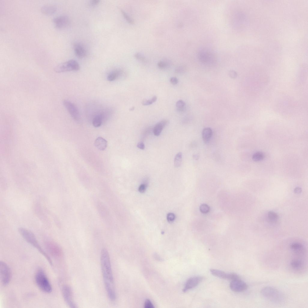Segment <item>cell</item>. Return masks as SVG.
<instances>
[{
  "label": "cell",
  "instance_id": "33",
  "mask_svg": "<svg viewBox=\"0 0 308 308\" xmlns=\"http://www.w3.org/2000/svg\"><path fill=\"white\" fill-rule=\"evenodd\" d=\"M144 307L145 308H154V307L149 299H146L144 302Z\"/></svg>",
  "mask_w": 308,
  "mask_h": 308
},
{
  "label": "cell",
  "instance_id": "15",
  "mask_svg": "<svg viewBox=\"0 0 308 308\" xmlns=\"http://www.w3.org/2000/svg\"><path fill=\"white\" fill-rule=\"evenodd\" d=\"M73 47L74 53L78 58H83L87 56L88 51L87 48L82 43L76 42L74 43Z\"/></svg>",
  "mask_w": 308,
  "mask_h": 308
},
{
  "label": "cell",
  "instance_id": "30",
  "mask_svg": "<svg viewBox=\"0 0 308 308\" xmlns=\"http://www.w3.org/2000/svg\"><path fill=\"white\" fill-rule=\"evenodd\" d=\"M121 11L124 17L128 23L132 24L134 23V20L130 17L129 15L124 11L121 9Z\"/></svg>",
  "mask_w": 308,
  "mask_h": 308
},
{
  "label": "cell",
  "instance_id": "44",
  "mask_svg": "<svg viewBox=\"0 0 308 308\" xmlns=\"http://www.w3.org/2000/svg\"><path fill=\"white\" fill-rule=\"evenodd\" d=\"M135 107H132V108L129 109V110L131 111H133L134 110Z\"/></svg>",
  "mask_w": 308,
  "mask_h": 308
},
{
  "label": "cell",
  "instance_id": "43",
  "mask_svg": "<svg viewBox=\"0 0 308 308\" xmlns=\"http://www.w3.org/2000/svg\"><path fill=\"white\" fill-rule=\"evenodd\" d=\"M193 159L195 160H197L199 158V156L198 154H195L193 155Z\"/></svg>",
  "mask_w": 308,
  "mask_h": 308
},
{
  "label": "cell",
  "instance_id": "13",
  "mask_svg": "<svg viewBox=\"0 0 308 308\" xmlns=\"http://www.w3.org/2000/svg\"><path fill=\"white\" fill-rule=\"evenodd\" d=\"M232 281L230 284V288L232 291L235 292L244 291L248 288L247 284L240 278Z\"/></svg>",
  "mask_w": 308,
  "mask_h": 308
},
{
  "label": "cell",
  "instance_id": "28",
  "mask_svg": "<svg viewBox=\"0 0 308 308\" xmlns=\"http://www.w3.org/2000/svg\"><path fill=\"white\" fill-rule=\"evenodd\" d=\"M268 217L269 220L271 221L274 222L278 220V216L277 214L270 211L268 213Z\"/></svg>",
  "mask_w": 308,
  "mask_h": 308
},
{
  "label": "cell",
  "instance_id": "14",
  "mask_svg": "<svg viewBox=\"0 0 308 308\" xmlns=\"http://www.w3.org/2000/svg\"><path fill=\"white\" fill-rule=\"evenodd\" d=\"M53 23L55 26L58 29L66 27L70 24L69 18L66 15H61L53 19Z\"/></svg>",
  "mask_w": 308,
  "mask_h": 308
},
{
  "label": "cell",
  "instance_id": "40",
  "mask_svg": "<svg viewBox=\"0 0 308 308\" xmlns=\"http://www.w3.org/2000/svg\"><path fill=\"white\" fill-rule=\"evenodd\" d=\"M100 2V1L99 0H94L91 1V4L92 6H95L99 4Z\"/></svg>",
  "mask_w": 308,
  "mask_h": 308
},
{
  "label": "cell",
  "instance_id": "27",
  "mask_svg": "<svg viewBox=\"0 0 308 308\" xmlns=\"http://www.w3.org/2000/svg\"><path fill=\"white\" fill-rule=\"evenodd\" d=\"M185 102L183 100H180L178 101L176 103L177 110L180 111H184L185 108Z\"/></svg>",
  "mask_w": 308,
  "mask_h": 308
},
{
  "label": "cell",
  "instance_id": "42",
  "mask_svg": "<svg viewBox=\"0 0 308 308\" xmlns=\"http://www.w3.org/2000/svg\"><path fill=\"white\" fill-rule=\"evenodd\" d=\"M301 189L299 187L296 188L294 190V192L296 193H299L301 192Z\"/></svg>",
  "mask_w": 308,
  "mask_h": 308
},
{
  "label": "cell",
  "instance_id": "8",
  "mask_svg": "<svg viewBox=\"0 0 308 308\" xmlns=\"http://www.w3.org/2000/svg\"><path fill=\"white\" fill-rule=\"evenodd\" d=\"M198 57L199 61L205 64H212L216 61L214 53L207 49H203L199 51Z\"/></svg>",
  "mask_w": 308,
  "mask_h": 308
},
{
  "label": "cell",
  "instance_id": "22",
  "mask_svg": "<svg viewBox=\"0 0 308 308\" xmlns=\"http://www.w3.org/2000/svg\"><path fill=\"white\" fill-rule=\"evenodd\" d=\"M122 71L119 70H116L113 71L108 74L107 79L109 82H113L117 79L122 74Z\"/></svg>",
  "mask_w": 308,
  "mask_h": 308
},
{
  "label": "cell",
  "instance_id": "12",
  "mask_svg": "<svg viewBox=\"0 0 308 308\" xmlns=\"http://www.w3.org/2000/svg\"><path fill=\"white\" fill-rule=\"evenodd\" d=\"M210 272L214 276L223 279L233 281L240 278L239 276L236 273H226L217 269H211Z\"/></svg>",
  "mask_w": 308,
  "mask_h": 308
},
{
  "label": "cell",
  "instance_id": "26",
  "mask_svg": "<svg viewBox=\"0 0 308 308\" xmlns=\"http://www.w3.org/2000/svg\"><path fill=\"white\" fill-rule=\"evenodd\" d=\"M264 157V155L263 153L258 152L253 154L252 157V159L253 161L255 162L260 161L263 160Z\"/></svg>",
  "mask_w": 308,
  "mask_h": 308
},
{
  "label": "cell",
  "instance_id": "29",
  "mask_svg": "<svg viewBox=\"0 0 308 308\" xmlns=\"http://www.w3.org/2000/svg\"><path fill=\"white\" fill-rule=\"evenodd\" d=\"M157 100V97L155 96L151 100H144L142 102V104L144 106L149 105L155 102Z\"/></svg>",
  "mask_w": 308,
  "mask_h": 308
},
{
  "label": "cell",
  "instance_id": "10",
  "mask_svg": "<svg viewBox=\"0 0 308 308\" xmlns=\"http://www.w3.org/2000/svg\"><path fill=\"white\" fill-rule=\"evenodd\" d=\"M289 266L294 271L301 272L306 267V262L303 258L295 257L290 261Z\"/></svg>",
  "mask_w": 308,
  "mask_h": 308
},
{
  "label": "cell",
  "instance_id": "21",
  "mask_svg": "<svg viewBox=\"0 0 308 308\" xmlns=\"http://www.w3.org/2000/svg\"><path fill=\"white\" fill-rule=\"evenodd\" d=\"M213 135V131L209 128L203 129L202 132V138L204 142L206 144L208 143L211 139Z\"/></svg>",
  "mask_w": 308,
  "mask_h": 308
},
{
  "label": "cell",
  "instance_id": "25",
  "mask_svg": "<svg viewBox=\"0 0 308 308\" xmlns=\"http://www.w3.org/2000/svg\"><path fill=\"white\" fill-rule=\"evenodd\" d=\"M170 61L167 60L163 61H160L158 63V67L162 69H164L168 68L170 66Z\"/></svg>",
  "mask_w": 308,
  "mask_h": 308
},
{
  "label": "cell",
  "instance_id": "31",
  "mask_svg": "<svg viewBox=\"0 0 308 308\" xmlns=\"http://www.w3.org/2000/svg\"><path fill=\"white\" fill-rule=\"evenodd\" d=\"M201 212L204 214L208 213L210 211V208L207 204H203L201 205L200 207Z\"/></svg>",
  "mask_w": 308,
  "mask_h": 308
},
{
  "label": "cell",
  "instance_id": "20",
  "mask_svg": "<svg viewBox=\"0 0 308 308\" xmlns=\"http://www.w3.org/2000/svg\"><path fill=\"white\" fill-rule=\"evenodd\" d=\"M42 12L44 14L51 15L54 14L57 11V7L53 5H45L41 8Z\"/></svg>",
  "mask_w": 308,
  "mask_h": 308
},
{
  "label": "cell",
  "instance_id": "11",
  "mask_svg": "<svg viewBox=\"0 0 308 308\" xmlns=\"http://www.w3.org/2000/svg\"><path fill=\"white\" fill-rule=\"evenodd\" d=\"M290 249L291 252L296 257H304L307 253L304 246L299 242L292 243L290 246Z\"/></svg>",
  "mask_w": 308,
  "mask_h": 308
},
{
  "label": "cell",
  "instance_id": "17",
  "mask_svg": "<svg viewBox=\"0 0 308 308\" xmlns=\"http://www.w3.org/2000/svg\"><path fill=\"white\" fill-rule=\"evenodd\" d=\"M203 278L200 276L194 277L189 279L186 282L183 290L184 293L195 287L203 281Z\"/></svg>",
  "mask_w": 308,
  "mask_h": 308
},
{
  "label": "cell",
  "instance_id": "6",
  "mask_svg": "<svg viewBox=\"0 0 308 308\" xmlns=\"http://www.w3.org/2000/svg\"><path fill=\"white\" fill-rule=\"evenodd\" d=\"M0 278L1 283L4 286L7 285L12 278V272L8 265L3 261L0 262Z\"/></svg>",
  "mask_w": 308,
  "mask_h": 308
},
{
  "label": "cell",
  "instance_id": "9",
  "mask_svg": "<svg viewBox=\"0 0 308 308\" xmlns=\"http://www.w3.org/2000/svg\"><path fill=\"white\" fill-rule=\"evenodd\" d=\"M63 104L72 118L76 121H79L80 119V116L76 106L74 103L68 100H64Z\"/></svg>",
  "mask_w": 308,
  "mask_h": 308
},
{
  "label": "cell",
  "instance_id": "3",
  "mask_svg": "<svg viewBox=\"0 0 308 308\" xmlns=\"http://www.w3.org/2000/svg\"><path fill=\"white\" fill-rule=\"evenodd\" d=\"M261 294L265 299L275 304H281L286 300L284 295L279 290L271 286L265 287L261 290Z\"/></svg>",
  "mask_w": 308,
  "mask_h": 308
},
{
  "label": "cell",
  "instance_id": "2",
  "mask_svg": "<svg viewBox=\"0 0 308 308\" xmlns=\"http://www.w3.org/2000/svg\"><path fill=\"white\" fill-rule=\"evenodd\" d=\"M19 233L29 244L33 246L46 258L48 262L52 266L53 265L52 259L40 246L34 234L30 231L21 228L19 229Z\"/></svg>",
  "mask_w": 308,
  "mask_h": 308
},
{
  "label": "cell",
  "instance_id": "38",
  "mask_svg": "<svg viewBox=\"0 0 308 308\" xmlns=\"http://www.w3.org/2000/svg\"><path fill=\"white\" fill-rule=\"evenodd\" d=\"M171 83L173 85H176L178 83V80L176 77H172L170 79Z\"/></svg>",
  "mask_w": 308,
  "mask_h": 308
},
{
  "label": "cell",
  "instance_id": "7",
  "mask_svg": "<svg viewBox=\"0 0 308 308\" xmlns=\"http://www.w3.org/2000/svg\"><path fill=\"white\" fill-rule=\"evenodd\" d=\"M62 292L65 301L70 307L72 308L78 307L74 300L73 291L70 286L68 285L63 286L62 289Z\"/></svg>",
  "mask_w": 308,
  "mask_h": 308
},
{
  "label": "cell",
  "instance_id": "35",
  "mask_svg": "<svg viewBox=\"0 0 308 308\" xmlns=\"http://www.w3.org/2000/svg\"><path fill=\"white\" fill-rule=\"evenodd\" d=\"M147 187V185L146 184H142L139 186L138 190L140 193H143L146 190Z\"/></svg>",
  "mask_w": 308,
  "mask_h": 308
},
{
  "label": "cell",
  "instance_id": "1",
  "mask_svg": "<svg viewBox=\"0 0 308 308\" xmlns=\"http://www.w3.org/2000/svg\"><path fill=\"white\" fill-rule=\"evenodd\" d=\"M100 262L104 282L106 291L108 292L114 291L115 289L110 258L109 252L106 249H103L102 250Z\"/></svg>",
  "mask_w": 308,
  "mask_h": 308
},
{
  "label": "cell",
  "instance_id": "19",
  "mask_svg": "<svg viewBox=\"0 0 308 308\" xmlns=\"http://www.w3.org/2000/svg\"><path fill=\"white\" fill-rule=\"evenodd\" d=\"M94 144L95 146L101 151L105 150L107 146V141L102 137L97 138L95 141Z\"/></svg>",
  "mask_w": 308,
  "mask_h": 308
},
{
  "label": "cell",
  "instance_id": "5",
  "mask_svg": "<svg viewBox=\"0 0 308 308\" xmlns=\"http://www.w3.org/2000/svg\"><path fill=\"white\" fill-rule=\"evenodd\" d=\"M80 67L79 63L76 60H71L58 65L55 69L57 73H61L79 71Z\"/></svg>",
  "mask_w": 308,
  "mask_h": 308
},
{
  "label": "cell",
  "instance_id": "36",
  "mask_svg": "<svg viewBox=\"0 0 308 308\" xmlns=\"http://www.w3.org/2000/svg\"><path fill=\"white\" fill-rule=\"evenodd\" d=\"M167 218L168 221L171 223L173 222L174 221L175 218V216L174 214L170 213L168 214Z\"/></svg>",
  "mask_w": 308,
  "mask_h": 308
},
{
  "label": "cell",
  "instance_id": "39",
  "mask_svg": "<svg viewBox=\"0 0 308 308\" xmlns=\"http://www.w3.org/2000/svg\"><path fill=\"white\" fill-rule=\"evenodd\" d=\"M137 147L141 150H144L145 149V145L142 142H139L137 144Z\"/></svg>",
  "mask_w": 308,
  "mask_h": 308
},
{
  "label": "cell",
  "instance_id": "41",
  "mask_svg": "<svg viewBox=\"0 0 308 308\" xmlns=\"http://www.w3.org/2000/svg\"><path fill=\"white\" fill-rule=\"evenodd\" d=\"M154 258L156 259V260L158 261H162V258L159 257V256L157 255V254L155 253L154 254Z\"/></svg>",
  "mask_w": 308,
  "mask_h": 308
},
{
  "label": "cell",
  "instance_id": "32",
  "mask_svg": "<svg viewBox=\"0 0 308 308\" xmlns=\"http://www.w3.org/2000/svg\"><path fill=\"white\" fill-rule=\"evenodd\" d=\"M135 57L138 59L142 61L146 62L147 61L146 58L141 54L137 53L134 55Z\"/></svg>",
  "mask_w": 308,
  "mask_h": 308
},
{
  "label": "cell",
  "instance_id": "37",
  "mask_svg": "<svg viewBox=\"0 0 308 308\" xmlns=\"http://www.w3.org/2000/svg\"><path fill=\"white\" fill-rule=\"evenodd\" d=\"M229 76L232 79L236 78L237 76V72L233 70H231L229 71Z\"/></svg>",
  "mask_w": 308,
  "mask_h": 308
},
{
  "label": "cell",
  "instance_id": "24",
  "mask_svg": "<svg viewBox=\"0 0 308 308\" xmlns=\"http://www.w3.org/2000/svg\"><path fill=\"white\" fill-rule=\"evenodd\" d=\"M102 122V115H99L95 116L92 120V124L95 127H100Z\"/></svg>",
  "mask_w": 308,
  "mask_h": 308
},
{
  "label": "cell",
  "instance_id": "23",
  "mask_svg": "<svg viewBox=\"0 0 308 308\" xmlns=\"http://www.w3.org/2000/svg\"><path fill=\"white\" fill-rule=\"evenodd\" d=\"M182 154L181 152H179L176 154L174 160V165L175 167H180L182 164Z\"/></svg>",
  "mask_w": 308,
  "mask_h": 308
},
{
  "label": "cell",
  "instance_id": "16",
  "mask_svg": "<svg viewBox=\"0 0 308 308\" xmlns=\"http://www.w3.org/2000/svg\"><path fill=\"white\" fill-rule=\"evenodd\" d=\"M45 247L49 252L53 256L59 257L62 255V250L60 247L55 242L48 241L45 243Z\"/></svg>",
  "mask_w": 308,
  "mask_h": 308
},
{
  "label": "cell",
  "instance_id": "4",
  "mask_svg": "<svg viewBox=\"0 0 308 308\" xmlns=\"http://www.w3.org/2000/svg\"><path fill=\"white\" fill-rule=\"evenodd\" d=\"M35 280L38 286L44 292L47 294L51 292L52 286L45 273L42 269H39L37 271L35 276Z\"/></svg>",
  "mask_w": 308,
  "mask_h": 308
},
{
  "label": "cell",
  "instance_id": "18",
  "mask_svg": "<svg viewBox=\"0 0 308 308\" xmlns=\"http://www.w3.org/2000/svg\"><path fill=\"white\" fill-rule=\"evenodd\" d=\"M167 120H163L157 123L154 127L153 133L155 136H158L160 135L163 129L168 123Z\"/></svg>",
  "mask_w": 308,
  "mask_h": 308
},
{
  "label": "cell",
  "instance_id": "34",
  "mask_svg": "<svg viewBox=\"0 0 308 308\" xmlns=\"http://www.w3.org/2000/svg\"><path fill=\"white\" fill-rule=\"evenodd\" d=\"M186 69L185 66H181L177 67L175 69V72L177 73H184Z\"/></svg>",
  "mask_w": 308,
  "mask_h": 308
}]
</instances>
